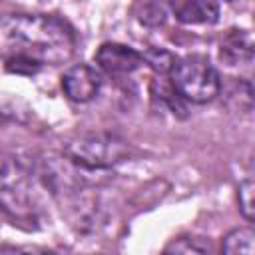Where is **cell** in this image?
I'll return each instance as SVG.
<instances>
[{"label":"cell","mask_w":255,"mask_h":255,"mask_svg":"<svg viewBox=\"0 0 255 255\" xmlns=\"http://www.w3.org/2000/svg\"><path fill=\"white\" fill-rule=\"evenodd\" d=\"M72 28L46 14L0 16V60L16 74H34L42 66H58L72 58Z\"/></svg>","instance_id":"6da1fadb"},{"label":"cell","mask_w":255,"mask_h":255,"mask_svg":"<svg viewBox=\"0 0 255 255\" xmlns=\"http://www.w3.org/2000/svg\"><path fill=\"white\" fill-rule=\"evenodd\" d=\"M34 169L18 155H0V205L16 219L32 221L38 215Z\"/></svg>","instance_id":"7a4b0ae2"},{"label":"cell","mask_w":255,"mask_h":255,"mask_svg":"<svg viewBox=\"0 0 255 255\" xmlns=\"http://www.w3.org/2000/svg\"><path fill=\"white\" fill-rule=\"evenodd\" d=\"M169 74L173 90L191 104H207L221 90L217 70L207 58L197 54L175 60L173 70Z\"/></svg>","instance_id":"3957f363"},{"label":"cell","mask_w":255,"mask_h":255,"mask_svg":"<svg viewBox=\"0 0 255 255\" xmlns=\"http://www.w3.org/2000/svg\"><path fill=\"white\" fill-rule=\"evenodd\" d=\"M66 157L84 169H108L128 155V143L112 133L90 131L72 137L66 147Z\"/></svg>","instance_id":"277c9868"},{"label":"cell","mask_w":255,"mask_h":255,"mask_svg":"<svg viewBox=\"0 0 255 255\" xmlns=\"http://www.w3.org/2000/svg\"><path fill=\"white\" fill-rule=\"evenodd\" d=\"M100 88H102V76L96 72V68L88 64H76L68 68L62 76L64 94L78 104H86L94 100L100 94Z\"/></svg>","instance_id":"5b68a950"},{"label":"cell","mask_w":255,"mask_h":255,"mask_svg":"<svg viewBox=\"0 0 255 255\" xmlns=\"http://www.w3.org/2000/svg\"><path fill=\"white\" fill-rule=\"evenodd\" d=\"M96 62L108 74H129L143 64L139 52L116 42L102 44L96 52Z\"/></svg>","instance_id":"8992f818"},{"label":"cell","mask_w":255,"mask_h":255,"mask_svg":"<svg viewBox=\"0 0 255 255\" xmlns=\"http://www.w3.org/2000/svg\"><path fill=\"white\" fill-rule=\"evenodd\" d=\"M171 10L183 24H213L219 18V6L205 0H177L171 2Z\"/></svg>","instance_id":"52a82bcc"},{"label":"cell","mask_w":255,"mask_h":255,"mask_svg":"<svg viewBox=\"0 0 255 255\" xmlns=\"http://www.w3.org/2000/svg\"><path fill=\"white\" fill-rule=\"evenodd\" d=\"M221 60L229 66L249 64L253 60V40L245 30H231L221 42Z\"/></svg>","instance_id":"ba28073f"},{"label":"cell","mask_w":255,"mask_h":255,"mask_svg":"<svg viewBox=\"0 0 255 255\" xmlns=\"http://www.w3.org/2000/svg\"><path fill=\"white\" fill-rule=\"evenodd\" d=\"M255 233L251 227H239L225 235L221 253L223 255H253Z\"/></svg>","instance_id":"9c48e42d"},{"label":"cell","mask_w":255,"mask_h":255,"mask_svg":"<svg viewBox=\"0 0 255 255\" xmlns=\"http://www.w3.org/2000/svg\"><path fill=\"white\" fill-rule=\"evenodd\" d=\"M141 60L153 68L155 72L159 74H169L173 70V64H175V56L169 54L167 50H161V48H149L141 54Z\"/></svg>","instance_id":"30bf717a"},{"label":"cell","mask_w":255,"mask_h":255,"mask_svg":"<svg viewBox=\"0 0 255 255\" xmlns=\"http://www.w3.org/2000/svg\"><path fill=\"white\" fill-rule=\"evenodd\" d=\"M163 255H211L209 249H205L203 245H199L195 239H189V237H179L175 241H171Z\"/></svg>","instance_id":"8fae6325"},{"label":"cell","mask_w":255,"mask_h":255,"mask_svg":"<svg viewBox=\"0 0 255 255\" xmlns=\"http://www.w3.org/2000/svg\"><path fill=\"white\" fill-rule=\"evenodd\" d=\"M137 20L143 26H161L165 22V8L155 4V2H145V4H137V12H135Z\"/></svg>","instance_id":"7c38bea8"},{"label":"cell","mask_w":255,"mask_h":255,"mask_svg":"<svg viewBox=\"0 0 255 255\" xmlns=\"http://www.w3.org/2000/svg\"><path fill=\"white\" fill-rule=\"evenodd\" d=\"M253 193H255V185L251 179H245L239 183V193H237V199H239V209L243 213V217L247 221H253V215H255V203H253Z\"/></svg>","instance_id":"4fadbf2b"},{"label":"cell","mask_w":255,"mask_h":255,"mask_svg":"<svg viewBox=\"0 0 255 255\" xmlns=\"http://www.w3.org/2000/svg\"><path fill=\"white\" fill-rule=\"evenodd\" d=\"M0 255H54V253L34 245H10V247H0Z\"/></svg>","instance_id":"5bb4252c"}]
</instances>
